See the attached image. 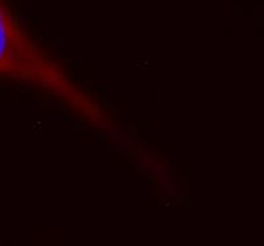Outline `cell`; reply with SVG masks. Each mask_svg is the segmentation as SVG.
Here are the masks:
<instances>
[{"mask_svg": "<svg viewBox=\"0 0 264 246\" xmlns=\"http://www.w3.org/2000/svg\"><path fill=\"white\" fill-rule=\"evenodd\" d=\"M0 82L23 85L49 101L69 107L76 102L81 86L66 69L34 42L16 23L0 0Z\"/></svg>", "mask_w": 264, "mask_h": 246, "instance_id": "6da1fadb", "label": "cell"}]
</instances>
